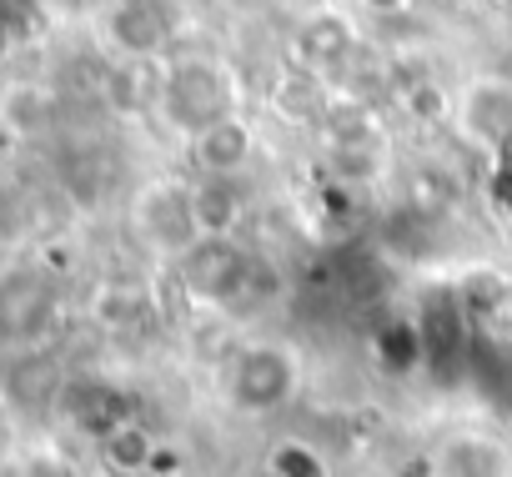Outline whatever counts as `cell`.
<instances>
[{"mask_svg": "<svg viewBox=\"0 0 512 477\" xmlns=\"http://www.w3.org/2000/svg\"><path fill=\"white\" fill-rule=\"evenodd\" d=\"M0 121H6L16 136H46L56 126V91L36 86V81H16L0 96Z\"/></svg>", "mask_w": 512, "mask_h": 477, "instance_id": "4fadbf2b", "label": "cell"}, {"mask_svg": "<svg viewBox=\"0 0 512 477\" xmlns=\"http://www.w3.org/2000/svg\"><path fill=\"white\" fill-rule=\"evenodd\" d=\"M216 6L231 16V21H262V16H272L282 0H216Z\"/></svg>", "mask_w": 512, "mask_h": 477, "instance_id": "ac0fdd59", "label": "cell"}, {"mask_svg": "<svg viewBox=\"0 0 512 477\" xmlns=\"http://www.w3.org/2000/svg\"><path fill=\"white\" fill-rule=\"evenodd\" d=\"M272 477H327V457L302 437H282L272 447Z\"/></svg>", "mask_w": 512, "mask_h": 477, "instance_id": "9a60e30c", "label": "cell"}, {"mask_svg": "<svg viewBox=\"0 0 512 477\" xmlns=\"http://www.w3.org/2000/svg\"><path fill=\"white\" fill-rule=\"evenodd\" d=\"M256 146H262V136H256V121L246 111L216 121L211 131H201L196 141H186V166L191 176H226V181H241L256 161Z\"/></svg>", "mask_w": 512, "mask_h": 477, "instance_id": "30bf717a", "label": "cell"}, {"mask_svg": "<svg viewBox=\"0 0 512 477\" xmlns=\"http://www.w3.org/2000/svg\"><path fill=\"white\" fill-rule=\"evenodd\" d=\"M452 131L482 156L512 151V76L482 71L452 91Z\"/></svg>", "mask_w": 512, "mask_h": 477, "instance_id": "52a82bcc", "label": "cell"}, {"mask_svg": "<svg viewBox=\"0 0 512 477\" xmlns=\"http://www.w3.org/2000/svg\"><path fill=\"white\" fill-rule=\"evenodd\" d=\"M131 231L136 242L176 267L196 242H201V226H196V201H191V176H156L131 196Z\"/></svg>", "mask_w": 512, "mask_h": 477, "instance_id": "8992f818", "label": "cell"}, {"mask_svg": "<svg viewBox=\"0 0 512 477\" xmlns=\"http://www.w3.org/2000/svg\"><path fill=\"white\" fill-rule=\"evenodd\" d=\"M302 382H307V362H302V347L287 337H246L216 367L221 402L251 422L287 412L302 397Z\"/></svg>", "mask_w": 512, "mask_h": 477, "instance_id": "7a4b0ae2", "label": "cell"}, {"mask_svg": "<svg viewBox=\"0 0 512 477\" xmlns=\"http://www.w3.org/2000/svg\"><path fill=\"white\" fill-rule=\"evenodd\" d=\"M427 477H512V442L492 427H452L427 447Z\"/></svg>", "mask_w": 512, "mask_h": 477, "instance_id": "9c48e42d", "label": "cell"}, {"mask_svg": "<svg viewBox=\"0 0 512 477\" xmlns=\"http://www.w3.org/2000/svg\"><path fill=\"white\" fill-rule=\"evenodd\" d=\"M457 307L467 327H477L492 342H512V277L497 267H477L457 282Z\"/></svg>", "mask_w": 512, "mask_h": 477, "instance_id": "8fae6325", "label": "cell"}, {"mask_svg": "<svg viewBox=\"0 0 512 477\" xmlns=\"http://www.w3.org/2000/svg\"><path fill=\"white\" fill-rule=\"evenodd\" d=\"M241 71L226 56H206V51H176L166 61L161 76V96H156V126H166L181 146L196 141L201 131H211L216 121L241 111Z\"/></svg>", "mask_w": 512, "mask_h": 477, "instance_id": "6da1fadb", "label": "cell"}, {"mask_svg": "<svg viewBox=\"0 0 512 477\" xmlns=\"http://www.w3.org/2000/svg\"><path fill=\"white\" fill-rule=\"evenodd\" d=\"M171 272L196 307H211V312H226V317L251 312L256 302H272V292H267L272 267L256 257L241 236H206V242H196Z\"/></svg>", "mask_w": 512, "mask_h": 477, "instance_id": "3957f363", "label": "cell"}, {"mask_svg": "<svg viewBox=\"0 0 512 477\" xmlns=\"http://www.w3.org/2000/svg\"><path fill=\"white\" fill-rule=\"evenodd\" d=\"M36 231V211L21 191L0 186V247H21L26 236Z\"/></svg>", "mask_w": 512, "mask_h": 477, "instance_id": "2e32d148", "label": "cell"}, {"mask_svg": "<svg viewBox=\"0 0 512 477\" xmlns=\"http://www.w3.org/2000/svg\"><path fill=\"white\" fill-rule=\"evenodd\" d=\"M186 31V0H111L101 16V41L111 61H171Z\"/></svg>", "mask_w": 512, "mask_h": 477, "instance_id": "277c9868", "label": "cell"}, {"mask_svg": "<svg viewBox=\"0 0 512 477\" xmlns=\"http://www.w3.org/2000/svg\"><path fill=\"white\" fill-rule=\"evenodd\" d=\"M16 46H21V36H16L11 26H0V66H6V61L16 56Z\"/></svg>", "mask_w": 512, "mask_h": 477, "instance_id": "d6986e66", "label": "cell"}, {"mask_svg": "<svg viewBox=\"0 0 512 477\" xmlns=\"http://www.w3.org/2000/svg\"><path fill=\"white\" fill-rule=\"evenodd\" d=\"M101 452H106V462H111L116 472H146V467H156V442H151V432L136 427L131 417L101 437Z\"/></svg>", "mask_w": 512, "mask_h": 477, "instance_id": "5bb4252c", "label": "cell"}, {"mask_svg": "<svg viewBox=\"0 0 512 477\" xmlns=\"http://www.w3.org/2000/svg\"><path fill=\"white\" fill-rule=\"evenodd\" d=\"M287 56H292V71H307L317 81L357 66L362 56V31L347 11H317L307 21H297L292 41H287Z\"/></svg>", "mask_w": 512, "mask_h": 477, "instance_id": "ba28073f", "label": "cell"}, {"mask_svg": "<svg viewBox=\"0 0 512 477\" xmlns=\"http://www.w3.org/2000/svg\"><path fill=\"white\" fill-rule=\"evenodd\" d=\"M61 327V287L36 262L0 267V347L6 352H36Z\"/></svg>", "mask_w": 512, "mask_h": 477, "instance_id": "5b68a950", "label": "cell"}, {"mask_svg": "<svg viewBox=\"0 0 512 477\" xmlns=\"http://www.w3.org/2000/svg\"><path fill=\"white\" fill-rule=\"evenodd\" d=\"M41 16H46V0H0V26H11L21 41L41 26Z\"/></svg>", "mask_w": 512, "mask_h": 477, "instance_id": "e0dca14e", "label": "cell"}, {"mask_svg": "<svg viewBox=\"0 0 512 477\" xmlns=\"http://www.w3.org/2000/svg\"><path fill=\"white\" fill-rule=\"evenodd\" d=\"M191 201H196L201 242H206V236H241L246 211H251L241 181H226V176H191Z\"/></svg>", "mask_w": 512, "mask_h": 477, "instance_id": "7c38bea8", "label": "cell"}]
</instances>
